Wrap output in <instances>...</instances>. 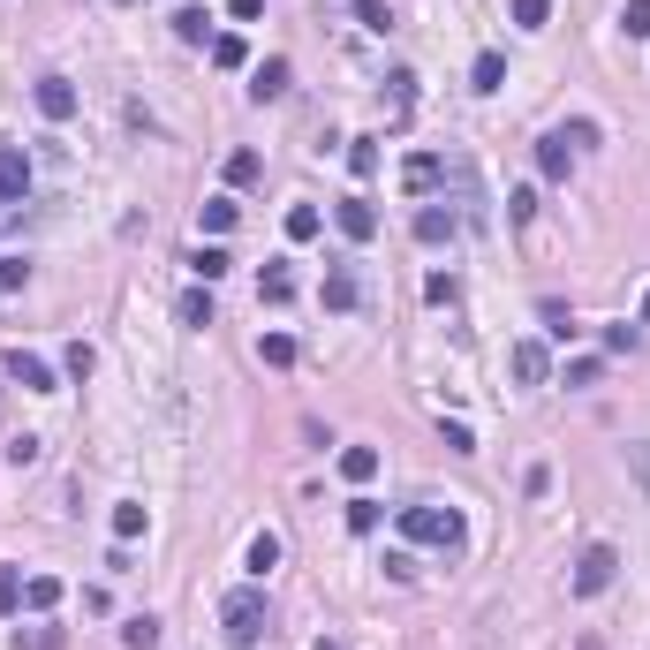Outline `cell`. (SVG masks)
I'll list each match as a JSON object with an SVG mask.
<instances>
[{
  "mask_svg": "<svg viewBox=\"0 0 650 650\" xmlns=\"http://www.w3.org/2000/svg\"><path fill=\"white\" fill-rule=\"evenodd\" d=\"M242 567H250V575H273V567H280V537H273V530H257L250 552H242Z\"/></svg>",
  "mask_w": 650,
  "mask_h": 650,
  "instance_id": "16",
  "label": "cell"
},
{
  "mask_svg": "<svg viewBox=\"0 0 650 650\" xmlns=\"http://www.w3.org/2000/svg\"><path fill=\"white\" fill-rule=\"evenodd\" d=\"M567 167H575V144H567L560 129H552V137L537 144V174H545V182H567Z\"/></svg>",
  "mask_w": 650,
  "mask_h": 650,
  "instance_id": "12",
  "label": "cell"
},
{
  "mask_svg": "<svg viewBox=\"0 0 650 650\" xmlns=\"http://www.w3.org/2000/svg\"><path fill=\"white\" fill-rule=\"evenodd\" d=\"M121 643H129V650H159V620L152 613H129V620H121Z\"/></svg>",
  "mask_w": 650,
  "mask_h": 650,
  "instance_id": "22",
  "label": "cell"
},
{
  "mask_svg": "<svg viewBox=\"0 0 650 650\" xmlns=\"http://www.w3.org/2000/svg\"><path fill=\"white\" fill-rule=\"evenodd\" d=\"M401 537H409V545L454 552V545H462V514H454V507H401Z\"/></svg>",
  "mask_w": 650,
  "mask_h": 650,
  "instance_id": "2",
  "label": "cell"
},
{
  "mask_svg": "<svg viewBox=\"0 0 650 650\" xmlns=\"http://www.w3.org/2000/svg\"><path fill=\"white\" fill-rule=\"evenodd\" d=\"M378 514H386L378 499H348V530H363V537H371V530H378Z\"/></svg>",
  "mask_w": 650,
  "mask_h": 650,
  "instance_id": "32",
  "label": "cell"
},
{
  "mask_svg": "<svg viewBox=\"0 0 650 650\" xmlns=\"http://www.w3.org/2000/svg\"><path fill=\"white\" fill-rule=\"evenodd\" d=\"M635 348V325H605V356H628Z\"/></svg>",
  "mask_w": 650,
  "mask_h": 650,
  "instance_id": "44",
  "label": "cell"
},
{
  "mask_svg": "<svg viewBox=\"0 0 650 650\" xmlns=\"http://www.w3.org/2000/svg\"><path fill=\"white\" fill-rule=\"evenodd\" d=\"M341 477H348V484H371V477H378V446H348V454H341Z\"/></svg>",
  "mask_w": 650,
  "mask_h": 650,
  "instance_id": "21",
  "label": "cell"
},
{
  "mask_svg": "<svg viewBox=\"0 0 650 650\" xmlns=\"http://www.w3.org/2000/svg\"><path fill=\"white\" fill-rule=\"evenodd\" d=\"M507 84V61H499V53H477V61H469V91H499Z\"/></svg>",
  "mask_w": 650,
  "mask_h": 650,
  "instance_id": "19",
  "label": "cell"
},
{
  "mask_svg": "<svg viewBox=\"0 0 650 650\" xmlns=\"http://www.w3.org/2000/svg\"><path fill=\"white\" fill-rule=\"evenodd\" d=\"M356 16H363V31H394V8L386 0H356Z\"/></svg>",
  "mask_w": 650,
  "mask_h": 650,
  "instance_id": "35",
  "label": "cell"
},
{
  "mask_svg": "<svg viewBox=\"0 0 650 650\" xmlns=\"http://www.w3.org/2000/svg\"><path fill=\"white\" fill-rule=\"evenodd\" d=\"M386 99H394V114H409V106H416V76L394 69V76H386Z\"/></svg>",
  "mask_w": 650,
  "mask_h": 650,
  "instance_id": "31",
  "label": "cell"
},
{
  "mask_svg": "<svg viewBox=\"0 0 650 650\" xmlns=\"http://www.w3.org/2000/svg\"><path fill=\"white\" fill-rule=\"evenodd\" d=\"M628 469H635V484L650 492V439H643V446H628Z\"/></svg>",
  "mask_w": 650,
  "mask_h": 650,
  "instance_id": "45",
  "label": "cell"
},
{
  "mask_svg": "<svg viewBox=\"0 0 650 650\" xmlns=\"http://www.w3.org/2000/svg\"><path fill=\"white\" fill-rule=\"evenodd\" d=\"M310 650H341V643H325V635H318V643H310Z\"/></svg>",
  "mask_w": 650,
  "mask_h": 650,
  "instance_id": "47",
  "label": "cell"
},
{
  "mask_svg": "<svg viewBox=\"0 0 650 650\" xmlns=\"http://www.w3.org/2000/svg\"><path fill=\"white\" fill-rule=\"evenodd\" d=\"M257 174H265V159H257V152H227V182H235V189H250Z\"/></svg>",
  "mask_w": 650,
  "mask_h": 650,
  "instance_id": "27",
  "label": "cell"
},
{
  "mask_svg": "<svg viewBox=\"0 0 650 650\" xmlns=\"http://www.w3.org/2000/svg\"><path fill=\"white\" fill-rule=\"evenodd\" d=\"M318 303H325V310H356V303H363V280L348 273V265H325V280H318Z\"/></svg>",
  "mask_w": 650,
  "mask_h": 650,
  "instance_id": "8",
  "label": "cell"
},
{
  "mask_svg": "<svg viewBox=\"0 0 650 650\" xmlns=\"http://www.w3.org/2000/svg\"><path fill=\"white\" fill-rule=\"evenodd\" d=\"M174 38H182V46H212V8H182V16H174Z\"/></svg>",
  "mask_w": 650,
  "mask_h": 650,
  "instance_id": "15",
  "label": "cell"
},
{
  "mask_svg": "<svg viewBox=\"0 0 650 650\" xmlns=\"http://www.w3.org/2000/svg\"><path fill=\"white\" fill-rule=\"evenodd\" d=\"M205 53H212V69H250V46H242L235 31H220V38H212Z\"/></svg>",
  "mask_w": 650,
  "mask_h": 650,
  "instance_id": "17",
  "label": "cell"
},
{
  "mask_svg": "<svg viewBox=\"0 0 650 650\" xmlns=\"http://www.w3.org/2000/svg\"><path fill=\"white\" fill-rule=\"evenodd\" d=\"M265 628H273V613H265L257 590H227V598H220V635L235 650H257V643H265Z\"/></svg>",
  "mask_w": 650,
  "mask_h": 650,
  "instance_id": "1",
  "label": "cell"
},
{
  "mask_svg": "<svg viewBox=\"0 0 650 650\" xmlns=\"http://www.w3.org/2000/svg\"><path fill=\"white\" fill-rule=\"evenodd\" d=\"M348 174H356V182L378 174V137H348Z\"/></svg>",
  "mask_w": 650,
  "mask_h": 650,
  "instance_id": "24",
  "label": "cell"
},
{
  "mask_svg": "<svg viewBox=\"0 0 650 650\" xmlns=\"http://www.w3.org/2000/svg\"><path fill=\"white\" fill-rule=\"evenodd\" d=\"M257 356L273 363V371H288V363H295V341H288V333H265V341H257Z\"/></svg>",
  "mask_w": 650,
  "mask_h": 650,
  "instance_id": "29",
  "label": "cell"
},
{
  "mask_svg": "<svg viewBox=\"0 0 650 650\" xmlns=\"http://www.w3.org/2000/svg\"><path fill=\"white\" fill-rule=\"evenodd\" d=\"M76 106H84V99H76L69 76H38V114H46V121H69Z\"/></svg>",
  "mask_w": 650,
  "mask_h": 650,
  "instance_id": "11",
  "label": "cell"
},
{
  "mask_svg": "<svg viewBox=\"0 0 650 650\" xmlns=\"http://www.w3.org/2000/svg\"><path fill=\"white\" fill-rule=\"evenodd\" d=\"M462 235V212L454 205H424L416 212V242H424V250H439V242H454Z\"/></svg>",
  "mask_w": 650,
  "mask_h": 650,
  "instance_id": "7",
  "label": "cell"
},
{
  "mask_svg": "<svg viewBox=\"0 0 650 650\" xmlns=\"http://www.w3.org/2000/svg\"><path fill=\"white\" fill-rule=\"evenodd\" d=\"M318 205H288V242H310V235H318Z\"/></svg>",
  "mask_w": 650,
  "mask_h": 650,
  "instance_id": "28",
  "label": "cell"
},
{
  "mask_svg": "<svg viewBox=\"0 0 650 650\" xmlns=\"http://www.w3.org/2000/svg\"><path fill=\"white\" fill-rule=\"evenodd\" d=\"M545 333H552V341H575V318H567L560 303H545Z\"/></svg>",
  "mask_w": 650,
  "mask_h": 650,
  "instance_id": "43",
  "label": "cell"
},
{
  "mask_svg": "<svg viewBox=\"0 0 650 650\" xmlns=\"http://www.w3.org/2000/svg\"><path fill=\"white\" fill-rule=\"evenodd\" d=\"M227 265H235V257H227V250H220V242H205V250L189 257V273L205 280V288H212V280H227Z\"/></svg>",
  "mask_w": 650,
  "mask_h": 650,
  "instance_id": "18",
  "label": "cell"
},
{
  "mask_svg": "<svg viewBox=\"0 0 650 650\" xmlns=\"http://www.w3.org/2000/svg\"><path fill=\"white\" fill-rule=\"evenodd\" d=\"M288 61H280V53H273V61H257V69H250V99L257 106H273V99H288Z\"/></svg>",
  "mask_w": 650,
  "mask_h": 650,
  "instance_id": "10",
  "label": "cell"
},
{
  "mask_svg": "<svg viewBox=\"0 0 650 650\" xmlns=\"http://www.w3.org/2000/svg\"><path fill=\"white\" fill-rule=\"evenodd\" d=\"M23 280H31V265H23V257H0V295H16Z\"/></svg>",
  "mask_w": 650,
  "mask_h": 650,
  "instance_id": "41",
  "label": "cell"
},
{
  "mask_svg": "<svg viewBox=\"0 0 650 650\" xmlns=\"http://www.w3.org/2000/svg\"><path fill=\"white\" fill-rule=\"evenodd\" d=\"M227 227H235V197H205V235L220 242Z\"/></svg>",
  "mask_w": 650,
  "mask_h": 650,
  "instance_id": "26",
  "label": "cell"
},
{
  "mask_svg": "<svg viewBox=\"0 0 650 650\" xmlns=\"http://www.w3.org/2000/svg\"><path fill=\"white\" fill-rule=\"evenodd\" d=\"M613 575H620V552L613 545H590L575 560V598H598V590H613Z\"/></svg>",
  "mask_w": 650,
  "mask_h": 650,
  "instance_id": "3",
  "label": "cell"
},
{
  "mask_svg": "<svg viewBox=\"0 0 650 650\" xmlns=\"http://www.w3.org/2000/svg\"><path fill=\"white\" fill-rule=\"evenodd\" d=\"M333 220H341L348 242H371V235H378V212L363 205V197H341V212H333Z\"/></svg>",
  "mask_w": 650,
  "mask_h": 650,
  "instance_id": "13",
  "label": "cell"
},
{
  "mask_svg": "<svg viewBox=\"0 0 650 650\" xmlns=\"http://www.w3.org/2000/svg\"><path fill=\"white\" fill-rule=\"evenodd\" d=\"M0 371L16 378L23 394H53V363H46V356H31V348H8V356H0Z\"/></svg>",
  "mask_w": 650,
  "mask_h": 650,
  "instance_id": "5",
  "label": "cell"
},
{
  "mask_svg": "<svg viewBox=\"0 0 650 650\" xmlns=\"http://www.w3.org/2000/svg\"><path fill=\"white\" fill-rule=\"evenodd\" d=\"M454 295H462V280H454V273H431L424 280V303H454Z\"/></svg>",
  "mask_w": 650,
  "mask_h": 650,
  "instance_id": "38",
  "label": "cell"
},
{
  "mask_svg": "<svg viewBox=\"0 0 650 650\" xmlns=\"http://www.w3.org/2000/svg\"><path fill=\"white\" fill-rule=\"evenodd\" d=\"M620 31H628V38H650V0H628V8H620Z\"/></svg>",
  "mask_w": 650,
  "mask_h": 650,
  "instance_id": "34",
  "label": "cell"
},
{
  "mask_svg": "<svg viewBox=\"0 0 650 650\" xmlns=\"http://www.w3.org/2000/svg\"><path fill=\"white\" fill-rule=\"evenodd\" d=\"M16 605H23V575H16V567H0V613H16Z\"/></svg>",
  "mask_w": 650,
  "mask_h": 650,
  "instance_id": "40",
  "label": "cell"
},
{
  "mask_svg": "<svg viewBox=\"0 0 650 650\" xmlns=\"http://www.w3.org/2000/svg\"><path fill=\"white\" fill-rule=\"evenodd\" d=\"M144 530H152V514H144L137 499H121V507H114V537L129 545V537H144Z\"/></svg>",
  "mask_w": 650,
  "mask_h": 650,
  "instance_id": "25",
  "label": "cell"
},
{
  "mask_svg": "<svg viewBox=\"0 0 650 650\" xmlns=\"http://www.w3.org/2000/svg\"><path fill=\"white\" fill-rule=\"evenodd\" d=\"M439 439L454 446V454H477V431H469V424H446V416H439Z\"/></svg>",
  "mask_w": 650,
  "mask_h": 650,
  "instance_id": "39",
  "label": "cell"
},
{
  "mask_svg": "<svg viewBox=\"0 0 650 650\" xmlns=\"http://www.w3.org/2000/svg\"><path fill=\"white\" fill-rule=\"evenodd\" d=\"M643 325H650V288H643Z\"/></svg>",
  "mask_w": 650,
  "mask_h": 650,
  "instance_id": "48",
  "label": "cell"
},
{
  "mask_svg": "<svg viewBox=\"0 0 650 650\" xmlns=\"http://www.w3.org/2000/svg\"><path fill=\"white\" fill-rule=\"evenodd\" d=\"M507 16H514V31H545V23H552V0H507Z\"/></svg>",
  "mask_w": 650,
  "mask_h": 650,
  "instance_id": "23",
  "label": "cell"
},
{
  "mask_svg": "<svg viewBox=\"0 0 650 650\" xmlns=\"http://www.w3.org/2000/svg\"><path fill=\"white\" fill-rule=\"evenodd\" d=\"M257 303H295V273H288V265H280V257H273V265H265V273H257Z\"/></svg>",
  "mask_w": 650,
  "mask_h": 650,
  "instance_id": "14",
  "label": "cell"
},
{
  "mask_svg": "<svg viewBox=\"0 0 650 650\" xmlns=\"http://www.w3.org/2000/svg\"><path fill=\"white\" fill-rule=\"evenodd\" d=\"M439 182H446V159L439 152H409V159H401V189H409V197H431Z\"/></svg>",
  "mask_w": 650,
  "mask_h": 650,
  "instance_id": "6",
  "label": "cell"
},
{
  "mask_svg": "<svg viewBox=\"0 0 650 650\" xmlns=\"http://www.w3.org/2000/svg\"><path fill=\"white\" fill-rule=\"evenodd\" d=\"M227 16H235V23H257V16H265V0H227Z\"/></svg>",
  "mask_w": 650,
  "mask_h": 650,
  "instance_id": "46",
  "label": "cell"
},
{
  "mask_svg": "<svg viewBox=\"0 0 650 650\" xmlns=\"http://www.w3.org/2000/svg\"><path fill=\"white\" fill-rule=\"evenodd\" d=\"M38 454H46V439H31V431H16V439H8V462H16V469H31Z\"/></svg>",
  "mask_w": 650,
  "mask_h": 650,
  "instance_id": "33",
  "label": "cell"
},
{
  "mask_svg": "<svg viewBox=\"0 0 650 650\" xmlns=\"http://www.w3.org/2000/svg\"><path fill=\"white\" fill-rule=\"evenodd\" d=\"M23 605H31V613H53V605H61V575H31L23 582Z\"/></svg>",
  "mask_w": 650,
  "mask_h": 650,
  "instance_id": "20",
  "label": "cell"
},
{
  "mask_svg": "<svg viewBox=\"0 0 650 650\" xmlns=\"http://www.w3.org/2000/svg\"><path fill=\"white\" fill-rule=\"evenodd\" d=\"M182 325H197V333L212 325V295H205V288H189V295H182Z\"/></svg>",
  "mask_w": 650,
  "mask_h": 650,
  "instance_id": "30",
  "label": "cell"
},
{
  "mask_svg": "<svg viewBox=\"0 0 650 650\" xmlns=\"http://www.w3.org/2000/svg\"><path fill=\"white\" fill-rule=\"evenodd\" d=\"M598 378H605L598 356H575V363H567V386H598Z\"/></svg>",
  "mask_w": 650,
  "mask_h": 650,
  "instance_id": "37",
  "label": "cell"
},
{
  "mask_svg": "<svg viewBox=\"0 0 650 650\" xmlns=\"http://www.w3.org/2000/svg\"><path fill=\"white\" fill-rule=\"evenodd\" d=\"M23 197H31V152L0 144V212H16Z\"/></svg>",
  "mask_w": 650,
  "mask_h": 650,
  "instance_id": "4",
  "label": "cell"
},
{
  "mask_svg": "<svg viewBox=\"0 0 650 650\" xmlns=\"http://www.w3.org/2000/svg\"><path fill=\"white\" fill-rule=\"evenodd\" d=\"M61 363H69V378H91V363H99V356H91V341H69V356H61Z\"/></svg>",
  "mask_w": 650,
  "mask_h": 650,
  "instance_id": "42",
  "label": "cell"
},
{
  "mask_svg": "<svg viewBox=\"0 0 650 650\" xmlns=\"http://www.w3.org/2000/svg\"><path fill=\"white\" fill-rule=\"evenodd\" d=\"M507 220H514V227L537 220V189H514V197H507Z\"/></svg>",
  "mask_w": 650,
  "mask_h": 650,
  "instance_id": "36",
  "label": "cell"
},
{
  "mask_svg": "<svg viewBox=\"0 0 650 650\" xmlns=\"http://www.w3.org/2000/svg\"><path fill=\"white\" fill-rule=\"evenodd\" d=\"M507 371L522 378V386H545V378H552V356H545V341H514V348H507Z\"/></svg>",
  "mask_w": 650,
  "mask_h": 650,
  "instance_id": "9",
  "label": "cell"
}]
</instances>
